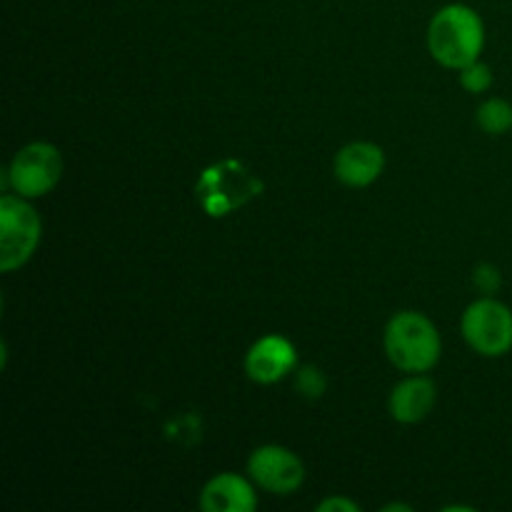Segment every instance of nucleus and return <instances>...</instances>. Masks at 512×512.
Here are the masks:
<instances>
[{
    "label": "nucleus",
    "instance_id": "423d86ee",
    "mask_svg": "<svg viewBox=\"0 0 512 512\" xmlns=\"http://www.w3.org/2000/svg\"><path fill=\"white\" fill-rule=\"evenodd\" d=\"M63 178V158L53 143H30L18 150L8 168L13 193L23 198H43Z\"/></svg>",
    "mask_w": 512,
    "mask_h": 512
},
{
    "label": "nucleus",
    "instance_id": "ddd939ff",
    "mask_svg": "<svg viewBox=\"0 0 512 512\" xmlns=\"http://www.w3.org/2000/svg\"><path fill=\"white\" fill-rule=\"evenodd\" d=\"M460 85L468 93H485L493 85V70L485 63H480V60H475V63L460 68Z\"/></svg>",
    "mask_w": 512,
    "mask_h": 512
},
{
    "label": "nucleus",
    "instance_id": "f03ea898",
    "mask_svg": "<svg viewBox=\"0 0 512 512\" xmlns=\"http://www.w3.org/2000/svg\"><path fill=\"white\" fill-rule=\"evenodd\" d=\"M385 353L403 373H428L438 365L443 343L433 320L418 310H403L385 328Z\"/></svg>",
    "mask_w": 512,
    "mask_h": 512
},
{
    "label": "nucleus",
    "instance_id": "f257e3e1",
    "mask_svg": "<svg viewBox=\"0 0 512 512\" xmlns=\"http://www.w3.org/2000/svg\"><path fill=\"white\" fill-rule=\"evenodd\" d=\"M428 48L445 68H465L480 60L485 48V23L470 5L453 3L433 15L428 28Z\"/></svg>",
    "mask_w": 512,
    "mask_h": 512
},
{
    "label": "nucleus",
    "instance_id": "0eeeda50",
    "mask_svg": "<svg viewBox=\"0 0 512 512\" xmlns=\"http://www.w3.org/2000/svg\"><path fill=\"white\" fill-rule=\"evenodd\" d=\"M248 473L255 483L273 495H290L303 485V460L280 445H263L253 450L248 460Z\"/></svg>",
    "mask_w": 512,
    "mask_h": 512
},
{
    "label": "nucleus",
    "instance_id": "7ed1b4c3",
    "mask_svg": "<svg viewBox=\"0 0 512 512\" xmlns=\"http://www.w3.org/2000/svg\"><path fill=\"white\" fill-rule=\"evenodd\" d=\"M195 193H198L200 208L205 213L213 218H223L248 203L250 198L263 193V183L240 160L228 158L203 170Z\"/></svg>",
    "mask_w": 512,
    "mask_h": 512
},
{
    "label": "nucleus",
    "instance_id": "f8f14e48",
    "mask_svg": "<svg viewBox=\"0 0 512 512\" xmlns=\"http://www.w3.org/2000/svg\"><path fill=\"white\" fill-rule=\"evenodd\" d=\"M480 128L488 135H503L512 130V105L503 98H490L475 113Z\"/></svg>",
    "mask_w": 512,
    "mask_h": 512
},
{
    "label": "nucleus",
    "instance_id": "39448f33",
    "mask_svg": "<svg viewBox=\"0 0 512 512\" xmlns=\"http://www.w3.org/2000/svg\"><path fill=\"white\" fill-rule=\"evenodd\" d=\"M463 338L483 358H503L512 350V310L495 298H480L460 320Z\"/></svg>",
    "mask_w": 512,
    "mask_h": 512
},
{
    "label": "nucleus",
    "instance_id": "4468645a",
    "mask_svg": "<svg viewBox=\"0 0 512 512\" xmlns=\"http://www.w3.org/2000/svg\"><path fill=\"white\" fill-rule=\"evenodd\" d=\"M295 385H298V390L305 395V398H323L325 393L323 373H320L318 368H313V365H305V368L298 370Z\"/></svg>",
    "mask_w": 512,
    "mask_h": 512
},
{
    "label": "nucleus",
    "instance_id": "2eb2a0df",
    "mask_svg": "<svg viewBox=\"0 0 512 512\" xmlns=\"http://www.w3.org/2000/svg\"><path fill=\"white\" fill-rule=\"evenodd\" d=\"M473 278H475V285H478L483 293H495V290L500 288V283H503L498 268H493V265H480V268H475Z\"/></svg>",
    "mask_w": 512,
    "mask_h": 512
},
{
    "label": "nucleus",
    "instance_id": "20e7f679",
    "mask_svg": "<svg viewBox=\"0 0 512 512\" xmlns=\"http://www.w3.org/2000/svg\"><path fill=\"white\" fill-rule=\"evenodd\" d=\"M40 215L35 213L28 198L10 193L0 198V270L20 268L30 260L40 243Z\"/></svg>",
    "mask_w": 512,
    "mask_h": 512
},
{
    "label": "nucleus",
    "instance_id": "dca6fc26",
    "mask_svg": "<svg viewBox=\"0 0 512 512\" xmlns=\"http://www.w3.org/2000/svg\"><path fill=\"white\" fill-rule=\"evenodd\" d=\"M358 512V505L348 498H328L318 505V512Z\"/></svg>",
    "mask_w": 512,
    "mask_h": 512
},
{
    "label": "nucleus",
    "instance_id": "9d476101",
    "mask_svg": "<svg viewBox=\"0 0 512 512\" xmlns=\"http://www.w3.org/2000/svg\"><path fill=\"white\" fill-rule=\"evenodd\" d=\"M435 400H438V390L433 380L425 378L423 373H415L395 385L390 393V415L403 425L420 423L435 408Z\"/></svg>",
    "mask_w": 512,
    "mask_h": 512
},
{
    "label": "nucleus",
    "instance_id": "1a4fd4ad",
    "mask_svg": "<svg viewBox=\"0 0 512 512\" xmlns=\"http://www.w3.org/2000/svg\"><path fill=\"white\" fill-rule=\"evenodd\" d=\"M335 178L350 188H368L383 175L385 153L375 143H350L335 155Z\"/></svg>",
    "mask_w": 512,
    "mask_h": 512
},
{
    "label": "nucleus",
    "instance_id": "9b49d317",
    "mask_svg": "<svg viewBox=\"0 0 512 512\" xmlns=\"http://www.w3.org/2000/svg\"><path fill=\"white\" fill-rule=\"evenodd\" d=\"M255 505L253 485L235 473L215 475L200 493V508L205 512H253Z\"/></svg>",
    "mask_w": 512,
    "mask_h": 512
},
{
    "label": "nucleus",
    "instance_id": "6e6552de",
    "mask_svg": "<svg viewBox=\"0 0 512 512\" xmlns=\"http://www.w3.org/2000/svg\"><path fill=\"white\" fill-rule=\"evenodd\" d=\"M298 365L293 343L283 335H265L245 355V373L260 385H273L290 375Z\"/></svg>",
    "mask_w": 512,
    "mask_h": 512
}]
</instances>
